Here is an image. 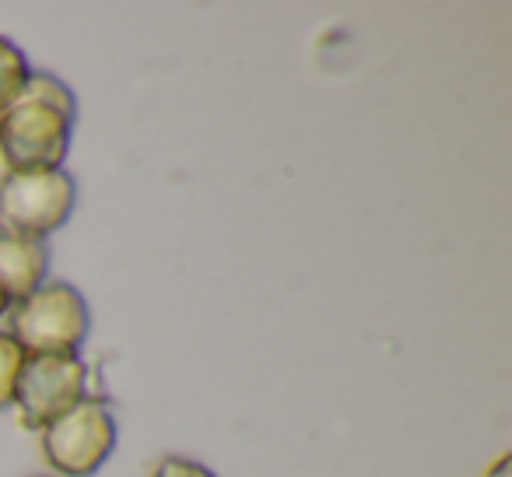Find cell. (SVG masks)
Instances as JSON below:
<instances>
[{"label":"cell","instance_id":"3","mask_svg":"<svg viewBox=\"0 0 512 477\" xmlns=\"http://www.w3.org/2000/svg\"><path fill=\"white\" fill-rule=\"evenodd\" d=\"M116 446V418L106 400L85 397L43 428V456L64 477H92Z\"/></svg>","mask_w":512,"mask_h":477},{"label":"cell","instance_id":"11","mask_svg":"<svg viewBox=\"0 0 512 477\" xmlns=\"http://www.w3.org/2000/svg\"><path fill=\"white\" fill-rule=\"evenodd\" d=\"M509 470H512V453H502L495 463H491V470L484 477H509Z\"/></svg>","mask_w":512,"mask_h":477},{"label":"cell","instance_id":"5","mask_svg":"<svg viewBox=\"0 0 512 477\" xmlns=\"http://www.w3.org/2000/svg\"><path fill=\"white\" fill-rule=\"evenodd\" d=\"M88 397V365L78 355H25L15 386V411L22 428L43 432Z\"/></svg>","mask_w":512,"mask_h":477},{"label":"cell","instance_id":"9","mask_svg":"<svg viewBox=\"0 0 512 477\" xmlns=\"http://www.w3.org/2000/svg\"><path fill=\"white\" fill-rule=\"evenodd\" d=\"M25 351L11 334H0V411L15 407V386L18 372H22Z\"/></svg>","mask_w":512,"mask_h":477},{"label":"cell","instance_id":"8","mask_svg":"<svg viewBox=\"0 0 512 477\" xmlns=\"http://www.w3.org/2000/svg\"><path fill=\"white\" fill-rule=\"evenodd\" d=\"M22 99H36L43 106H53L57 113H64L67 120H78V102H74V92L50 71H32L29 81H25Z\"/></svg>","mask_w":512,"mask_h":477},{"label":"cell","instance_id":"10","mask_svg":"<svg viewBox=\"0 0 512 477\" xmlns=\"http://www.w3.org/2000/svg\"><path fill=\"white\" fill-rule=\"evenodd\" d=\"M151 477H214V474L207 467H200V463L183 460V456H165Z\"/></svg>","mask_w":512,"mask_h":477},{"label":"cell","instance_id":"6","mask_svg":"<svg viewBox=\"0 0 512 477\" xmlns=\"http://www.w3.org/2000/svg\"><path fill=\"white\" fill-rule=\"evenodd\" d=\"M50 271V250L43 239H29L0 225V288L8 292L11 306L29 299Z\"/></svg>","mask_w":512,"mask_h":477},{"label":"cell","instance_id":"1","mask_svg":"<svg viewBox=\"0 0 512 477\" xmlns=\"http://www.w3.org/2000/svg\"><path fill=\"white\" fill-rule=\"evenodd\" d=\"M88 327V302L64 281L39 285L29 299L15 302L11 313V337L22 344L25 355H78Z\"/></svg>","mask_w":512,"mask_h":477},{"label":"cell","instance_id":"12","mask_svg":"<svg viewBox=\"0 0 512 477\" xmlns=\"http://www.w3.org/2000/svg\"><path fill=\"white\" fill-rule=\"evenodd\" d=\"M8 309H11V299H8V292L0 288V320H4V313H8Z\"/></svg>","mask_w":512,"mask_h":477},{"label":"cell","instance_id":"2","mask_svg":"<svg viewBox=\"0 0 512 477\" xmlns=\"http://www.w3.org/2000/svg\"><path fill=\"white\" fill-rule=\"evenodd\" d=\"M78 186L64 169L4 172L0 179V225L29 239L53 235L74 211Z\"/></svg>","mask_w":512,"mask_h":477},{"label":"cell","instance_id":"7","mask_svg":"<svg viewBox=\"0 0 512 477\" xmlns=\"http://www.w3.org/2000/svg\"><path fill=\"white\" fill-rule=\"evenodd\" d=\"M29 74H32V67H29V60H25V53L18 50L11 39L0 36V116L22 99Z\"/></svg>","mask_w":512,"mask_h":477},{"label":"cell","instance_id":"4","mask_svg":"<svg viewBox=\"0 0 512 477\" xmlns=\"http://www.w3.org/2000/svg\"><path fill=\"white\" fill-rule=\"evenodd\" d=\"M74 120L36 99H18L0 116V158L8 172L64 169Z\"/></svg>","mask_w":512,"mask_h":477}]
</instances>
